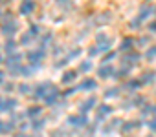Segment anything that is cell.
I'll return each mask as SVG.
<instances>
[{"label": "cell", "mask_w": 156, "mask_h": 137, "mask_svg": "<svg viewBox=\"0 0 156 137\" xmlns=\"http://www.w3.org/2000/svg\"><path fill=\"white\" fill-rule=\"evenodd\" d=\"M0 33H2L6 38L8 37H15L19 33V22L15 17L11 15H6L2 20H0Z\"/></svg>", "instance_id": "cell-1"}, {"label": "cell", "mask_w": 156, "mask_h": 137, "mask_svg": "<svg viewBox=\"0 0 156 137\" xmlns=\"http://www.w3.org/2000/svg\"><path fill=\"white\" fill-rule=\"evenodd\" d=\"M46 49L42 48V46H39V48H35V49H30L28 53H26V60H28V64H33V66H37V68H41L42 66V62L46 60Z\"/></svg>", "instance_id": "cell-2"}, {"label": "cell", "mask_w": 156, "mask_h": 137, "mask_svg": "<svg viewBox=\"0 0 156 137\" xmlns=\"http://www.w3.org/2000/svg\"><path fill=\"white\" fill-rule=\"evenodd\" d=\"M66 122H68V126H73V128H87L90 121H88L87 113L79 112V113H72V115H68V117H66Z\"/></svg>", "instance_id": "cell-3"}, {"label": "cell", "mask_w": 156, "mask_h": 137, "mask_svg": "<svg viewBox=\"0 0 156 137\" xmlns=\"http://www.w3.org/2000/svg\"><path fill=\"white\" fill-rule=\"evenodd\" d=\"M96 44H98V48L101 49V53H107V51L112 49L114 40H112V37H108L107 33H98V35H96Z\"/></svg>", "instance_id": "cell-4"}, {"label": "cell", "mask_w": 156, "mask_h": 137, "mask_svg": "<svg viewBox=\"0 0 156 137\" xmlns=\"http://www.w3.org/2000/svg\"><path fill=\"white\" fill-rule=\"evenodd\" d=\"M98 77L107 81V79H116V68L110 66L108 62H103L99 68H98Z\"/></svg>", "instance_id": "cell-5"}, {"label": "cell", "mask_w": 156, "mask_h": 137, "mask_svg": "<svg viewBox=\"0 0 156 137\" xmlns=\"http://www.w3.org/2000/svg\"><path fill=\"white\" fill-rule=\"evenodd\" d=\"M51 86H53V84H51L50 81H44V82L37 84V86L33 88V93H31V95H33V99H37V101L44 99V97H46V93L51 90Z\"/></svg>", "instance_id": "cell-6"}, {"label": "cell", "mask_w": 156, "mask_h": 137, "mask_svg": "<svg viewBox=\"0 0 156 137\" xmlns=\"http://www.w3.org/2000/svg\"><path fill=\"white\" fill-rule=\"evenodd\" d=\"M61 95H62V92H61L59 88H53V86H51V90L46 93V97L42 99V102H44L46 106H55V104L59 102Z\"/></svg>", "instance_id": "cell-7"}, {"label": "cell", "mask_w": 156, "mask_h": 137, "mask_svg": "<svg viewBox=\"0 0 156 137\" xmlns=\"http://www.w3.org/2000/svg\"><path fill=\"white\" fill-rule=\"evenodd\" d=\"M81 53H83V49H81V48H73L72 51H68V53H66V55H64L62 58H59V60L55 62V68H62V66H66V64H68L70 60L77 58V57H79Z\"/></svg>", "instance_id": "cell-8"}, {"label": "cell", "mask_w": 156, "mask_h": 137, "mask_svg": "<svg viewBox=\"0 0 156 137\" xmlns=\"http://www.w3.org/2000/svg\"><path fill=\"white\" fill-rule=\"evenodd\" d=\"M114 112V108L110 106V104H99L98 106V110H96V122L99 124V122H103L110 113Z\"/></svg>", "instance_id": "cell-9"}, {"label": "cell", "mask_w": 156, "mask_h": 137, "mask_svg": "<svg viewBox=\"0 0 156 137\" xmlns=\"http://www.w3.org/2000/svg\"><path fill=\"white\" fill-rule=\"evenodd\" d=\"M140 128H141V121L132 119V121H123L119 132H121V133H134V132H138Z\"/></svg>", "instance_id": "cell-10"}, {"label": "cell", "mask_w": 156, "mask_h": 137, "mask_svg": "<svg viewBox=\"0 0 156 137\" xmlns=\"http://www.w3.org/2000/svg\"><path fill=\"white\" fill-rule=\"evenodd\" d=\"M35 9H37L35 0H22V2H20V6H19V13H20V15H24V17L31 15Z\"/></svg>", "instance_id": "cell-11"}, {"label": "cell", "mask_w": 156, "mask_h": 137, "mask_svg": "<svg viewBox=\"0 0 156 137\" xmlns=\"http://www.w3.org/2000/svg\"><path fill=\"white\" fill-rule=\"evenodd\" d=\"M140 60H141V53H138V51L130 49V51H127V55L121 58V64H127V66H134V64H138Z\"/></svg>", "instance_id": "cell-12"}, {"label": "cell", "mask_w": 156, "mask_h": 137, "mask_svg": "<svg viewBox=\"0 0 156 137\" xmlns=\"http://www.w3.org/2000/svg\"><path fill=\"white\" fill-rule=\"evenodd\" d=\"M77 88H79V92H96L98 90V81L90 79V77H85Z\"/></svg>", "instance_id": "cell-13"}, {"label": "cell", "mask_w": 156, "mask_h": 137, "mask_svg": "<svg viewBox=\"0 0 156 137\" xmlns=\"http://www.w3.org/2000/svg\"><path fill=\"white\" fill-rule=\"evenodd\" d=\"M121 124H123V121L116 117V119H112V121H108V122H107V124H105V126L101 128V132H103L105 135H108V133H112V132H118V130L121 128Z\"/></svg>", "instance_id": "cell-14"}, {"label": "cell", "mask_w": 156, "mask_h": 137, "mask_svg": "<svg viewBox=\"0 0 156 137\" xmlns=\"http://www.w3.org/2000/svg\"><path fill=\"white\" fill-rule=\"evenodd\" d=\"M22 58H24V55L22 53H19V51H13V53H8V57H6V66L9 68V66H20L22 64Z\"/></svg>", "instance_id": "cell-15"}, {"label": "cell", "mask_w": 156, "mask_h": 137, "mask_svg": "<svg viewBox=\"0 0 156 137\" xmlns=\"http://www.w3.org/2000/svg\"><path fill=\"white\" fill-rule=\"evenodd\" d=\"M141 104H145V99L140 97V95H134V97H130L129 101H125L121 108H123V110H132V108H138V106H141Z\"/></svg>", "instance_id": "cell-16"}, {"label": "cell", "mask_w": 156, "mask_h": 137, "mask_svg": "<svg viewBox=\"0 0 156 137\" xmlns=\"http://www.w3.org/2000/svg\"><path fill=\"white\" fill-rule=\"evenodd\" d=\"M98 104V99L94 97V95H90V97H87L81 104H79V112H83V113H88L90 110H94V106Z\"/></svg>", "instance_id": "cell-17"}, {"label": "cell", "mask_w": 156, "mask_h": 137, "mask_svg": "<svg viewBox=\"0 0 156 137\" xmlns=\"http://www.w3.org/2000/svg\"><path fill=\"white\" fill-rule=\"evenodd\" d=\"M152 13H156V9H154L151 4H143V6L140 8V11H138V17H140L141 20H147Z\"/></svg>", "instance_id": "cell-18"}, {"label": "cell", "mask_w": 156, "mask_h": 137, "mask_svg": "<svg viewBox=\"0 0 156 137\" xmlns=\"http://www.w3.org/2000/svg\"><path fill=\"white\" fill-rule=\"evenodd\" d=\"M141 86H143V84H141V81H140V79H130V77H129V81L123 84V88H125V90H129V92H132V93H134V92H138Z\"/></svg>", "instance_id": "cell-19"}, {"label": "cell", "mask_w": 156, "mask_h": 137, "mask_svg": "<svg viewBox=\"0 0 156 137\" xmlns=\"http://www.w3.org/2000/svg\"><path fill=\"white\" fill-rule=\"evenodd\" d=\"M75 79H77V70H66L61 77V82L62 84H72Z\"/></svg>", "instance_id": "cell-20"}, {"label": "cell", "mask_w": 156, "mask_h": 137, "mask_svg": "<svg viewBox=\"0 0 156 137\" xmlns=\"http://www.w3.org/2000/svg\"><path fill=\"white\" fill-rule=\"evenodd\" d=\"M140 81H141L143 86H145V84H152V82L156 81V73H154L152 70H147V72H143V73L140 75Z\"/></svg>", "instance_id": "cell-21"}, {"label": "cell", "mask_w": 156, "mask_h": 137, "mask_svg": "<svg viewBox=\"0 0 156 137\" xmlns=\"http://www.w3.org/2000/svg\"><path fill=\"white\" fill-rule=\"evenodd\" d=\"M31 122H30V126H31V130L33 132H41V130H44V126H46V119H42L41 115L39 117H35V119H30Z\"/></svg>", "instance_id": "cell-22"}, {"label": "cell", "mask_w": 156, "mask_h": 137, "mask_svg": "<svg viewBox=\"0 0 156 137\" xmlns=\"http://www.w3.org/2000/svg\"><path fill=\"white\" fill-rule=\"evenodd\" d=\"M134 44H136V40H134V38H130V37H125V38L119 42V49H121L123 53H127V51L134 49Z\"/></svg>", "instance_id": "cell-23"}, {"label": "cell", "mask_w": 156, "mask_h": 137, "mask_svg": "<svg viewBox=\"0 0 156 137\" xmlns=\"http://www.w3.org/2000/svg\"><path fill=\"white\" fill-rule=\"evenodd\" d=\"M130 72H132V66L121 64L119 70H116V79H127V77H130Z\"/></svg>", "instance_id": "cell-24"}, {"label": "cell", "mask_w": 156, "mask_h": 137, "mask_svg": "<svg viewBox=\"0 0 156 137\" xmlns=\"http://www.w3.org/2000/svg\"><path fill=\"white\" fill-rule=\"evenodd\" d=\"M42 113V106H30L26 112H24V117H28V119H35V117H39Z\"/></svg>", "instance_id": "cell-25"}, {"label": "cell", "mask_w": 156, "mask_h": 137, "mask_svg": "<svg viewBox=\"0 0 156 137\" xmlns=\"http://www.w3.org/2000/svg\"><path fill=\"white\" fill-rule=\"evenodd\" d=\"M17 48H19V42H17L13 37H8V38H6V44H4L6 53H13V51H17Z\"/></svg>", "instance_id": "cell-26"}, {"label": "cell", "mask_w": 156, "mask_h": 137, "mask_svg": "<svg viewBox=\"0 0 156 137\" xmlns=\"http://www.w3.org/2000/svg\"><path fill=\"white\" fill-rule=\"evenodd\" d=\"M35 38H37V37H35V35H33V33L28 29L26 33H22V37H20V44H22V46H30V44H31Z\"/></svg>", "instance_id": "cell-27"}, {"label": "cell", "mask_w": 156, "mask_h": 137, "mask_svg": "<svg viewBox=\"0 0 156 137\" xmlns=\"http://www.w3.org/2000/svg\"><path fill=\"white\" fill-rule=\"evenodd\" d=\"M17 106H19V101H17V99H11V97H9V99L4 101V112H9V113H11V112H15Z\"/></svg>", "instance_id": "cell-28"}, {"label": "cell", "mask_w": 156, "mask_h": 137, "mask_svg": "<svg viewBox=\"0 0 156 137\" xmlns=\"http://www.w3.org/2000/svg\"><path fill=\"white\" fill-rule=\"evenodd\" d=\"M143 58L149 60V62L156 60V46H149V48L145 49V53H143Z\"/></svg>", "instance_id": "cell-29"}, {"label": "cell", "mask_w": 156, "mask_h": 137, "mask_svg": "<svg viewBox=\"0 0 156 137\" xmlns=\"http://www.w3.org/2000/svg\"><path fill=\"white\" fill-rule=\"evenodd\" d=\"M119 92H121V88H107L103 97L105 99H116V97H119Z\"/></svg>", "instance_id": "cell-30"}, {"label": "cell", "mask_w": 156, "mask_h": 137, "mask_svg": "<svg viewBox=\"0 0 156 137\" xmlns=\"http://www.w3.org/2000/svg\"><path fill=\"white\" fill-rule=\"evenodd\" d=\"M92 62L90 60H83V62H79V68H77V72H81V73H88V72H92Z\"/></svg>", "instance_id": "cell-31"}, {"label": "cell", "mask_w": 156, "mask_h": 137, "mask_svg": "<svg viewBox=\"0 0 156 137\" xmlns=\"http://www.w3.org/2000/svg\"><path fill=\"white\" fill-rule=\"evenodd\" d=\"M17 90H19V93H22V95H30V93L33 92V88H31L30 84H26V82L19 84V86H17Z\"/></svg>", "instance_id": "cell-32"}, {"label": "cell", "mask_w": 156, "mask_h": 137, "mask_svg": "<svg viewBox=\"0 0 156 137\" xmlns=\"http://www.w3.org/2000/svg\"><path fill=\"white\" fill-rule=\"evenodd\" d=\"M51 40H53L51 33H41V46H42V48H46Z\"/></svg>", "instance_id": "cell-33"}, {"label": "cell", "mask_w": 156, "mask_h": 137, "mask_svg": "<svg viewBox=\"0 0 156 137\" xmlns=\"http://www.w3.org/2000/svg\"><path fill=\"white\" fill-rule=\"evenodd\" d=\"M141 115H156V104H147L141 108Z\"/></svg>", "instance_id": "cell-34"}, {"label": "cell", "mask_w": 156, "mask_h": 137, "mask_svg": "<svg viewBox=\"0 0 156 137\" xmlns=\"http://www.w3.org/2000/svg\"><path fill=\"white\" fill-rule=\"evenodd\" d=\"M141 24H143V20H141L140 17H134V18H132L130 22H129V28H130V29H138V28H140Z\"/></svg>", "instance_id": "cell-35"}, {"label": "cell", "mask_w": 156, "mask_h": 137, "mask_svg": "<svg viewBox=\"0 0 156 137\" xmlns=\"http://www.w3.org/2000/svg\"><path fill=\"white\" fill-rule=\"evenodd\" d=\"M116 57H118V53H116V51H112V49H110V51H107V53H105V55H103V62H110V60H114V58H116Z\"/></svg>", "instance_id": "cell-36"}, {"label": "cell", "mask_w": 156, "mask_h": 137, "mask_svg": "<svg viewBox=\"0 0 156 137\" xmlns=\"http://www.w3.org/2000/svg\"><path fill=\"white\" fill-rule=\"evenodd\" d=\"M98 55H101V49L98 48V44L96 46H90L88 48V57H98Z\"/></svg>", "instance_id": "cell-37"}, {"label": "cell", "mask_w": 156, "mask_h": 137, "mask_svg": "<svg viewBox=\"0 0 156 137\" xmlns=\"http://www.w3.org/2000/svg\"><path fill=\"white\" fill-rule=\"evenodd\" d=\"M77 92H79V88H77V86H75V88H66V90L62 92V97H70V95H75Z\"/></svg>", "instance_id": "cell-38"}, {"label": "cell", "mask_w": 156, "mask_h": 137, "mask_svg": "<svg viewBox=\"0 0 156 137\" xmlns=\"http://www.w3.org/2000/svg\"><path fill=\"white\" fill-rule=\"evenodd\" d=\"M149 42H151V37H140V38L136 40L138 46H149Z\"/></svg>", "instance_id": "cell-39"}, {"label": "cell", "mask_w": 156, "mask_h": 137, "mask_svg": "<svg viewBox=\"0 0 156 137\" xmlns=\"http://www.w3.org/2000/svg\"><path fill=\"white\" fill-rule=\"evenodd\" d=\"M30 31H31L35 37H39V35H41V26H37V24H31V26H30Z\"/></svg>", "instance_id": "cell-40"}, {"label": "cell", "mask_w": 156, "mask_h": 137, "mask_svg": "<svg viewBox=\"0 0 156 137\" xmlns=\"http://www.w3.org/2000/svg\"><path fill=\"white\" fill-rule=\"evenodd\" d=\"M147 126H149V130H151V132H156V117H152V119L147 122Z\"/></svg>", "instance_id": "cell-41"}, {"label": "cell", "mask_w": 156, "mask_h": 137, "mask_svg": "<svg viewBox=\"0 0 156 137\" xmlns=\"http://www.w3.org/2000/svg\"><path fill=\"white\" fill-rule=\"evenodd\" d=\"M147 28H149V31H151V33H156V18H154L152 22H149V26H147Z\"/></svg>", "instance_id": "cell-42"}, {"label": "cell", "mask_w": 156, "mask_h": 137, "mask_svg": "<svg viewBox=\"0 0 156 137\" xmlns=\"http://www.w3.org/2000/svg\"><path fill=\"white\" fill-rule=\"evenodd\" d=\"M108 17H110V13H101V15H99V18H101V22H103V24H105V22H108V20H110V18H108Z\"/></svg>", "instance_id": "cell-43"}, {"label": "cell", "mask_w": 156, "mask_h": 137, "mask_svg": "<svg viewBox=\"0 0 156 137\" xmlns=\"http://www.w3.org/2000/svg\"><path fill=\"white\" fill-rule=\"evenodd\" d=\"M4 90H6L8 93H11V92L15 90V84H13V82H11V84H6V86H4Z\"/></svg>", "instance_id": "cell-44"}, {"label": "cell", "mask_w": 156, "mask_h": 137, "mask_svg": "<svg viewBox=\"0 0 156 137\" xmlns=\"http://www.w3.org/2000/svg\"><path fill=\"white\" fill-rule=\"evenodd\" d=\"M96 124H98V122H96ZM96 124H88V126H87V132H88V133H94V132H96Z\"/></svg>", "instance_id": "cell-45"}, {"label": "cell", "mask_w": 156, "mask_h": 137, "mask_svg": "<svg viewBox=\"0 0 156 137\" xmlns=\"http://www.w3.org/2000/svg\"><path fill=\"white\" fill-rule=\"evenodd\" d=\"M55 4H59V6H66V4H70V0H55Z\"/></svg>", "instance_id": "cell-46"}, {"label": "cell", "mask_w": 156, "mask_h": 137, "mask_svg": "<svg viewBox=\"0 0 156 137\" xmlns=\"http://www.w3.org/2000/svg\"><path fill=\"white\" fill-rule=\"evenodd\" d=\"M4 101H6V99L0 95V112H4Z\"/></svg>", "instance_id": "cell-47"}, {"label": "cell", "mask_w": 156, "mask_h": 137, "mask_svg": "<svg viewBox=\"0 0 156 137\" xmlns=\"http://www.w3.org/2000/svg\"><path fill=\"white\" fill-rule=\"evenodd\" d=\"M4 77H6V75H4V72H2V70H0V86H2V84H4Z\"/></svg>", "instance_id": "cell-48"}, {"label": "cell", "mask_w": 156, "mask_h": 137, "mask_svg": "<svg viewBox=\"0 0 156 137\" xmlns=\"http://www.w3.org/2000/svg\"><path fill=\"white\" fill-rule=\"evenodd\" d=\"M0 133H4V121H0Z\"/></svg>", "instance_id": "cell-49"}, {"label": "cell", "mask_w": 156, "mask_h": 137, "mask_svg": "<svg viewBox=\"0 0 156 137\" xmlns=\"http://www.w3.org/2000/svg\"><path fill=\"white\" fill-rule=\"evenodd\" d=\"M2 62H4V58H2V55H0V64H2Z\"/></svg>", "instance_id": "cell-50"}, {"label": "cell", "mask_w": 156, "mask_h": 137, "mask_svg": "<svg viewBox=\"0 0 156 137\" xmlns=\"http://www.w3.org/2000/svg\"><path fill=\"white\" fill-rule=\"evenodd\" d=\"M0 18H2V11H0Z\"/></svg>", "instance_id": "cell-51"}]
</instances>
